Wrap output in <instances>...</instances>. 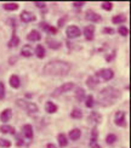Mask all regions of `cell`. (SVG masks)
Segmentation results:
<instances>
[{
	"mask_svg": "<svg viewBox=\"0 0 131 148\" xmlns=\"http://www.w3.org/2000/svg\"><path fill=\"white\" fill-rule=\"evenodd\" d=\"M72 64L63 60H51L43 67V73L51 77H64L71 72Z\"/></svg>",
	"mask_w": 131,
	"mask_h": 148,
	"instance_id": "obj_1",
	"label": "cell"
},
{
	"mask_svg": "<svg viewBox=\"0 0 131 148\" xmlns=\"http://www.w3.org/2000/svg\"><path fill=\"white\" fill-rule=\"evenodd\" d=\"M120 95L121 92L119 91V89L114 88V86H106L98 92L97 103L101 107H109L115 103V101L120 97Z\"/></svg>",
	"mask_w": 131,
	"mask_h": 148,
	"instance_id": "obj_2",
	"label": "cell"
},
{
	"mask_svg": "<svg viewBox=\"0 0 131 148\" xmlns=\"http://www.w3.org/2000/svg\"><path fill=\"white\" fill-rule=\"evenodd\" d=\"M16 104L17 107L22 108L23 110H26L28 114H35L39 112V107L36 106L34 102H30V101H26L23 98H20V100L16 101Z\"/></svg>",
	"mask_w": 131,
	"mask_h": 148,
	"instance_id": "obj_3",
	"label": "cell"
},
{
	"mask_svg": "<svg viewBox=\"0 0 131 148\" xmlns=\"http://www.w3.org/2000/svg\"><path fill=\"white\" fill-rule=\"evenodd\" d=\"M74 88H75V85H74V83H73V82L64 83V84H62L61 86H58V88H56V89L52 91L51 97H60L61 95H63V94H66V92L73 90Z\"/></svg>",
	"mask_w": 131,
	"mask_h": 148,
	"instance_id": "obj_4",
	"label": "cell"
},
{
	"mask_svg": "<svg viewBox=\"0 0 131 148\" xmlns=\"http://www.w3.org/2000/svg\"><path fill=\"white\" fill-rule=\"evenodd\" d=\"M93 75L98 79L104 80V82H109V80L114 78V71L112 68H102V69H98Z\"/></svg>",
	"mask_w": 131,
	"mask_h": 148,
	"instance_id": "obj_5",
	"label": "cell"
},
{
	"mask_svg": "<svg viewBox=\"0 0 131 148\" xmlns=\"http://www.w3.org/2000/svg\"><path fill=\"white\" fill-rule=\"evenodd\" d=\"M85 20L87 22H91V23H99L102 21V16L98 14V12H96L95 10H86L85 12Z\"/></svg>",
	"mask_w": 131,
	"mask_h": 148,
	"instance_id": "obj_6",
	"label": "cell"
},
{
	"mask_svg": "<svg viewBox=\"0 0 131 148\" xmlns=\"http://www.w3.org/2000/svg\"><path fill=\"white\" fill-rule=\"evenodd\" d=\"M114 124L117 126H120V127H125L128 125L126 123V113L124 110H118L114 114Z\"/></svg>",
	"mask_w": 131,
	"mask_h": 148,
	"instance_id": "obj_7",
	"label": "cell"
},
{
	"mask_svg": "<svg viewBox=\"0 0 131 148\" xmlns=\"http://www.w3.org/2000/svg\"><path fill=\"white\" fill-rule=\"evenodd\" d=\"M66 35L68 39H77L82 35V29H80L78 26H68L67 29H66Z\"/></svg>",
	"mask_w": 131,
	"mask_h": 148,
	"instance_id": "obj_8",
	"label": "cell"
},
{
	"mask_svg": "<svg viewBox=\"0 0 131 148\" xmlns=\"http://www.w3.org/2000/svg\"><path fill=\"white\" fill-rule=\"evenodd\" d=\"M95 24H86L84 27L82 34H84V38L86 41H92L95 39Z\"/></svg>",
	"mask_w": 131,
	"mask_h": 148,
	"instance_id": "obj_9",
	"label": "cell"
},
{
	"mask_svg": "<svg viewBox=\"0 0 131 148\" xmlns=\"http://www.w3.org/2000/svg\"><path fill=\"white\" fill-rule=\"evenodd\" d=\"M20 20L23 23H30V22L36 21V16L33 14V12H30L28 10H23L20 15Z\"/></svg>",
	"mask_w": 131,
	"mask_h": 148,
	"instance_id": "obj_10",
	"label": "cell"
},
{
	"mask_svg": "<svg viewBox=\"0 0 131 148\" xmlns=\"http://www.w3.org/2000/svg\"><path fill=\"white\" fill-rule=\"evenodd\" d=\"M90 147L91 148H101L98 146V130L97 126H93L91 129V134H90Z\"/></svg>",
	"mask_w": 131,
	"mask_h": 148,
	"instance_id": "obj_11",
	"label": "cell"
},
{
	"mask_svg": "<svg viewBox=\"0 0 131 148\" xmlns=\"http://www.w3.org/2000/svg\"><path fill=\"white\" fill-rule=\"evenodd\" d=\"M39 27L44 30L45 33H47V34H51V35H56L58 33V29H57V27H53L52 24H50V23H46V22H40L39 23Z\"/></svg>",
	"mask_w": 131,
	"mask_h": 148,
	"instance_id": "obj_12",
	"label": "cell"
},
{
	"mask_svg": "<svg viewBox=\"0 0 131 148\" xmlns=\"http://www.w3.org/2000/svg\"><path fill=\"white\" fill-rule=\"evenodd\" d=\"M22 136L27 140H33L34 137V130H33V126L30 124H24L22 126Z\"/></svg>",
	"mask_w": 131,
	"mask_h": 148,
	"instance_id": "obj_13",
	"label": "cell"
},
{
	"mask_svg": "<svg viewBox=\"0 0 131 148\" xmlns=\"http://www.w3.org/2000/svg\"><path fill=\"white\" fill-rule=\"evenodd\" d=\"M41 33L39 32L38 29H32L30 32L27 34V40L28 41H32V42H35V41H40L41 40Z\"/></svg>",
	"mask_w": 131,
	"mask_h": 148,
	"instance_id": "obj_14",
	"label": "cell"
},
{
	"mask_svg": "<svg viewBox=\"0 0 131 148\" xmlns=\"http://www.w3.org/2000/svg\"><path fill=\"white\" fill-rule=\"evenodd\" d=\"M20 42H21V39L16 35V27H12V35H11V39L8 42V47H10V49L16 47V46H18Z\"/></svg>",
	"mask_w": 131,
	"mask_h": 148,
	"instance_id": "obj_15",
	"label": "cell"
},
{
	"mask_svg": "<svg viewBox=\"0 0 131 148\" xmlns=\"http://www.w3.org/2000/svg\"><path fill=\"white\" fill-rule=\"evenodd\" d=\"M12 118V109L11 108H5L1 113H0V120H1L4 124H8Z\"/></svg>",
	"mask_w": 131,
	"mask_h": 148,
	"instance_id": "obj_16",
	"label": "cell"
},
{
	"mask_svg": "<svg viewBox=\"0 0 131 148\" xmlns=\"http://www.w3.org/2000/svg\"><path fill=\"white\" fill-rule=\"evenodd\" d=\"M74 89H75V92H74V97H75V100H77L79 103L84 102L85 97H86L85 90H84L83 88H80V86H78V88H74Z\"/></svg>",
	"mask_w": 131,
	"mask_h": 148,
	"instance_id": "obj_17",
	"label": "cell"
},
{
	"mask_svg": "<svg viewBox=\"0 0 131 148\" xmlns=\"http://www.w3.org/2000/svg\"><path fill=\"white\" fill-rule=\"evenodd\" d=\"M33 53H34V51H33L32 46H30L29 44L22 46L21 51H20V55H21V56H22V57H26V58L32 57V56H33Z\"/></svg>",
	"mask_w": 131,
	"mask_h": 148,
	"instance_id": "obj_18",
	"label": "cell"
},
{
	"mask_svg": "<svg viewBox=\"0 0 131 148\" xmlns=\"http://www.w3.org/2000/svg\"><path fill=\"white\" fill-rule=\"evenodd\" d=\"M46 44H47V47L51 49V50H60V49L62 47L61 41L51 39V38H46Z\"/></svg>",
	"mask_w": 131,
	"mask_h": 148,
	"instance_id": "obj_19",
	"label": "cell"
},
{
	"mask_svg": "<svg viewBox=\"0 0 131 148\" xmlns=\"http://www.w3.org/2000/svg\"><path fill=\"white\" fill-rule=\"evenodd\" d=\"M67 137L69 140H72V141H78L80 137H82V130H80L79 127H74L69 132H68Z\"/></svg>",
	"mask_w": 131,
	"mask_h": 148,
	"instance_id": "obj_20",
	"label": "cell"
},
{
	"mask_svg": "<svg viewBox=\"0 0 131 148\" xmlns=\"http://www.w3.org/2000/svg\"><path fill=\"white\" fill-rule=\"evenodd\" d=\"M9 84L12 89H20L21 86V79L18 75H16V74H12V75L10 77L9 79Z\"/></svg>",
	"mask_w": 131,
	"mask_h": 148,
	"instance_id": "obj_21",
	"label": "cell"
},
{
	"mask_svg": "<svg viewBox=\"0 0 131 148\" xmlns=\"http://www.w3.org/2000/svg\"><path fill=\"white\" fill-rule=\"evenodd\" d=\"M34 53H35V56L38 58H40V60L45 58V56H46V49H45V46L41 45V44H38L35 46Z\"/></svg>",
	"mask_w": 131,
	"mask_h": 148,
	"instance_id": "obj_22",
	"label": "cell"
},
{
	"mask_svg": "<svg viewBox=\"0 0 131 148\" xmlns=\"http://www.w3.org/2000/svg\"><path fill=\"white\" fill-rule=\"evenodd\" d=\"M99 84V79L96 78L95 75H90L89 78L86 79V85H87V88H89L90 90H93V89H96V86Z\"/></svg>",
	"mask_w": 131,
	"mask_h": 148,
	"instance_id": "obj_23",
	"label": "cell"
},
{
	"mask_svg": "<svg viewBox=\"0 0 131 148\" xmlns=\"http://www.w3.org/2000/svg\"><path fill=\"white\" fill-rule=\"evenodd\" d=\"M45 110L49 114H53L58 110V106L52 101H46L45 102Z\"/></svg>",
	"mask_w": 131,
	"mask_h": 148,
	"instance_id": "obj_24",
	"label": "cell"
},
{
	"mask_svg": "<svg viewBox=\"0 0 131 148\" xmlns=\"http://www.w3.org/2000/svg\"><path fill=\"white\" fill-rule=\"evenodd\" d=\"M57 142H58V146L61 148H66L68 146V143H69V141H68V137H67L66 134L60 132L57 135Z\"/></svg>",
	"mask_w": 131,
	"mask_h": 148,
	"instance_id": "obj_25",
	"label": "cell"
},
{
	"mask_svg": "<svg viewBox=\"0 0 131 148\" xmlns=\"http://www.w3.org/2000/svg\"><path fill=\"white\" fill-rule=\"evenodd\" d=\"M126 21H128V17L124 14H118V15H114L112 17V23L113 24H123Z\"/></svg>",
	"mask_w": 131,
	"mask_h": 148,
	"instance_id": "obj_26",
	"label": "cell"
},
{
	"mask_svg": "<svg viewBox=\"0 0 131 148\" xmlns=\"http://www.w3.org/2000/svg\"><path fill=\"white\" fill-rule=\"evenodd\" d=\"M0 132L4 134V135H16V129L12 126V125H9V124H3L0 126Z\"/></svg>",
	"mask_w": 131,
	"mask_h": 148,
	"instance_id": "obj_27",
	"label": "cell"
},
{
	"mask_svg": "<svg viewBox=\"0 0 131 148\" xmlns=\"http://www.w3.org/2000/svg\"><path fill=\"white\" fill-rule=\"evenodd\" d=\"M89 120L92 121V123H95V124H99V123L102 121V115L99 114L98 112H95V110H92V112L90 113L89 115Z\"/></svg>",
	"mask_w": 131,
	"mask_h": 148,
	"instance_id": "obj_28",
	"label": "cell"
},
{
	"mask_svg": "<svg viewBox=\"0 0 131 148\" xmlns=\"http://www.w3.org/2000/svg\"><path fill=\"white\" fill-rule=\"evenodd\" d=\"M18 8H20V5H18L17 3H5V4H3V9L5 11H9V12L16 11V10H18Z\"/></svg>",
	"mask_w": 131,
	"mask_h": 148,
	"instance_id": "obj_29",
	"label": "cell"
},
{
	"mask_svg": "<svg viewBox=\"0 0 131 148\" xmlns=\"http://www.w3.org/2000/svg\"><path fill=\"white\" fill-rule=\"evenodd\" d=\"M71 118L72 119H82L83 118V110L80 109V108H77V107H74L72 109V112H71Z\"/></svg>",
	"mask_w": 131,
	"mask_h": 148,
	"instance_id": "obj_30",
	"label": "cell"
},
{
	"mask_svg": "<svg viewBox=\"0 0 131 148\" xmlns=\"http://www.w3.org/2000/svg\"><path fill=\"white\" fill-rule=\"evenodd\" d=\"M84 103H85V107H86V108H93V106L96 104L95 97H93L92 95L86 96V97H85V100H84Z\"/></svg>",
	"mask_w": 131,
	"mask_h": 148,
	"instance_id": "obj_31",
	"label": "cell"
},
{
	"mask_svg": "<svg viewBox=\"0 0 131 148\" xmlns=\"http://www.w3.org/2000/svg\"><path fill=\"white\" fill-rule=\"evenodd\" d=\"M118 141V136L115 134H108L107 136H106V143L112 146V145H114L115 142Z\"/></svg>",
	"mask_w": 131,
	"mask_h": 148,
	"instance_id": "obj_32",
	"label": "cell"
},
{
	"mask_svg": "<svg viewBox=\"0 0 131 148\" xmlns=\"http://www.w3.org/2000/svg\"><path fill=\"white\" fill-rule=\"evenodd\" d=\"M113 6H114V4L112 1H103L101 4V9L104 10V11H110L112 9H113Z\"/></svg>",
	"mask_w": 131,
	"mask_h": 148,
	"instance_id": "obj_33",
	"label": "cell"
},
{
	"mask_svg": "<svg viewBox=\"0 0 131 148\" xmlns=\"http://www.w3.org/2000/svg\"><path fill=\"white\" fill-rule=\"evenodd\" d=\"M11 147V141L8 138L0 137V148H10Z\"/></svg>",
	"mask_w": 131,
	"mask_h": 148,
	"instance_id": "obj_34",
	"label": "cell"
},
{
	"mask_svg": "<svg viewBox=\"0 0 131 148\" xmlns=\"http://www.w3.org/2000/svg\"><path fill=\"white\" fill-rule=\"evenodd\" d=\"M68 18H69V17H68V15H63V16L60 18L58 22H57V29H60V28H62V27L64 26L66 22L68 21Z\"/></svg>",
	"mask_w": 131,
	"mask_h": 148,
	"instance_id": "obj_35",
	"label": "cell"
},
{
	"mask_svg": "<svg viewBox=\"0 0 131 148\" xmlns=\"http://www.w3.org/2000/svg\"><path fill=\"white\" fill-rule=\"evenodd\" d=\"M118 34H120L121 36H128L129 35V28L125 26H120L118 28Z\"/></svg>",
	"mask_w": 131,
	"mask_h": 148,
	"instance_id": "obj_36",
	"label": "cell"
},
{
	"mask_svg": "<svg viewBox=\"0 0 131 148\" xmlns=\"http://www.w3.org/2000/svg\"><path fill=\"white\" fill-rule=\"evenodd\" d=\"M6 96V89H5V84L3 82H0V101H3Z\"/></svg>",
	"mask_w": 131,
	"mask_h": 148,
	"instance_id": "obj_37",
	"label": "cell"
},
{
	"mask_svg": "<svg viewBox=\"0 0 131 148\" xmlns=\"http://www.w3.org/2000/svg\"><path fill=\"white\" fill-rule=\"evenodd\" d=\"M16 136V146L17 147H22L24 145V141H23V137L21 135H15Z\"/></svg>",
	"mask_w": 131,
	"mask_h": 148,
	"instance_id": "obj_38",
	"label": "cell"
},
{
	"mask_svg": "<svg viewBox=\"0 0 131 148\" xmlns=\"http://www.w3.org/2000/svg\"><path fill=\"white\" fill-rule=\"evenodd\" d=\"M102 33H103V34H108V35H113V34L115 33V30H114L113 28H110V27H104V28L102 29Z\"/></svg>",
	"mask_w": 131,
	"mask_h": 148,
	"instance_id": "obj_39",
	"label": "cell"
},
{
	"mask_svg": "<svg viewBox=\"0 0 131 148\" xmlns=\"http://www.w3.org/2000/svg\"><path fill=\"white\" fill-rule=\"evenodd\" d=\"M34 5H35L38 9H41V10H43V9H45V8H46V5H47V4H46L45 1H35Z\"/></svg>",
	"mask_w": 131,
	"mask_h": 148,
	"instance_id": "obj_40",
	"label": "cell"
},
{
	"mask_svg": "<svg viewBox=\"0 0 131 148\" xmlns=\"http://www.w3.org/2000/svg\"><path fill=\"white\" fill-rule=\"evenodd\" d=\"M72 5L74 6V8H78V9H80V8H83L84 5H86V3H85V1H74Z\"/></svg>",
	"mask_w": 131,
	"mask_h": 148,
	"instance_id": "obj_41",
	"label": "cell"
},
{
	"mask_svg": "<svg viewBox=\"0 0 131 148\" xmlns=\"http://www.w3.org/2000/svg\"><path fill=\"white\" fill-rule=\"evenodd\" d=\"M115 56H117V52H115V51H113V52H112V55H110V56H107V57H106V60H107L108 62H110V61L113 60Z\"/></svg>",
	"mask_w": 131,
	"mask_h": 148,
	"instance_id": "obj_42",
	"label": "cell"
},
{
	"mask_svg": "<svg viewBox=\"0 0 131 148\" xmlns=\"http://www.w3.org/2000/svg\"><path fill=\"white\" fill-rule=\"evenodd\" d=\"M46 148H58L56 145H53V143H47L46 145Z\"/></svg>",
	"mask_w": 131,
	"mask_h": 148,
	"instance_id": "obj_43",
	"label": "cell"
}]
</instances>
